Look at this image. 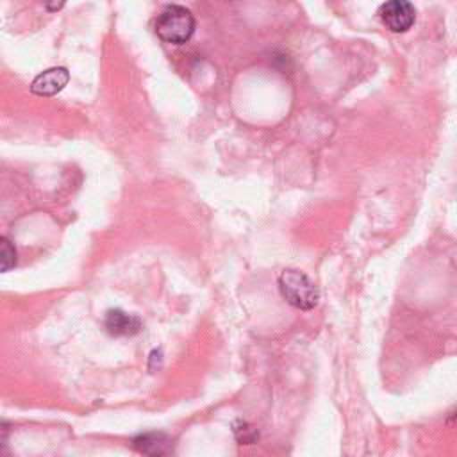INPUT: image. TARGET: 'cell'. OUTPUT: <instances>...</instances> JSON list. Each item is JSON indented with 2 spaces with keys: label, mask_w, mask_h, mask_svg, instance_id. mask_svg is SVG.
<instances>
[{
  "label": "cell",
  "mask_w": 457,
  "mask_h": 457,
  "mask_svg": "<svg viewBox=\"0 0 457 457\" xmlns=\"http://www.w3.org/2000/svg\"><path fill=\"white\" fill-rule=\"evenodd\" d=\"M196 21L193 12L184 5H166L155 20V34L170 45H184L191 39Z\"/></svg>",
  "instance_id": "cell-1"
},
{
  "label": "cell",
  "mask_w": 457,
  "mask_h": 457,
  "mask_svg": "<svg viewBox=\"0 0 457 457\" xmlns=\"http://www.w3.org/2000/svg\"><path fill=\"white\" fill-rule=\"evenodd\" d=\"M278 289L284 300L300 311H311L320 302L318 286L300 270H284L278 275Z\"/></svg>",
  "instance_id": "cell-2"
},
{
  "label": "cell",
  "mask_w": 457,
  "mask_h": 457,
  "mask_svg": "<svg viewBox=\"0 0 457 457\" xmlns=\"http://www.w3.org/2000/svg\"><path fill=\"white\" fill-rule=\"evenodd\" d=\"M382 25L391 32H407L416 21V9L409 0H386L378 7Z\"/></svg>",
  "instance_id": "cell-3"
},
{
  "label": "cell",
  "mask_w": 457,
  "mask_h": 457,
  "mask_svg": "<svg viewBox=\"0 0 457 457\" xmlns=\"http://www.w3.org/2000/svg\"><path fill=\"white\" fill-rule=\"evenodd\" d=\"M70 80V71L62 66L41 71L30 84V93L36 96H54L64 89Z\"/></svg>",
  "instance_id": "cell-4"
},
{
  "label": "cell",
  "mask_w": 457,
  "mask_h": 457,
  "mask_svg": "<svg viewBox=\"0 0 457 457\" xmlns=\"http://www.w3.org/2000/svg\"><path fill=\"white\" fill-rule=\"evenodd\" d=\"M104 327L111 336H136L141 332L143 323L137 316L129 314L121 309H109L104 318Z\"/></svg>",
  "instance_id": "cell-5"
},
{
  "label": "cell",
  "mask_w": 457,
  "mask_h": 457,
  "mask_svg": "<svg viewBox=\"0 0 457 457\" xmlns=\"http://www.w3.org/2000/svg\"><path fill=\"white\" fill-rule=\"evenodd\" d=\"M132 446L143 455H166L173 450V441L162 432H145L132 439Z\"/></svg>",
  "instance_id": "cell-6"
},
{
  "label": "cell",
  "mask_w": 457,
  "mask_h": 457,
  "mask_svg": "<svg viewBox=\"0 0 457 457\" xmlns=\"http://www.w3.org/2000/svg\"><path fill=\"white\" fill-rule=\"evenodd\" d=\"M232 432L236 436V439L241 445H253L259 439V432L255 427H252L248 421L245 420H236L232 423Z\"/></svg>",
  "instance_id": "cell-7"
},
{
  "label": "cell",
  "mask_w": 457,
  "mask_h": 457,
  "mask_svg": "<svg viewBox=\"0 0 457 457\" xmlns=\"http://www.w3.org/2000/svg\"><path fill=\"white\" fill-rule=\"evenodd\" d=\"M0 259H2V271H9L16 264V250L7 237L0 239Z\"/></svg>",
  "instance_id": "cell-8"
},
{
  "label": "cell",
  "mask_w": 457,
  "mask_h": 457,
  "mask_svg": "<svg viewBox=\"0 0 457 457\" xmlns=\"http://www.w3.org/2000/svg\"><path fill=\"white\" fill-rule=\"evenodd\" d=\"M45 2H46V9H48V11H57V9L62 7V4H64L66 0H45Z\"/></svg>",
  "instance_id": "cell-9"
}]
</instances>
